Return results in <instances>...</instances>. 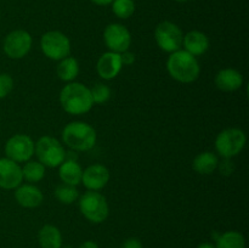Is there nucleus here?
I'll return each mask as SVG.
<instances>
[{"label": "nucleus", "mask_w": 249, "mask_h": 248, "mask_svg": "<svg viewBox=\"0 0 249 248\" xmlns=\"http://www.w3.org/2000/svg\"><path fill=\"white\" fill-rule=\"evenodd\" d=\"M96 139V130L85 122H71L62 130L63 143L77 152L91 150Z\"/></svg>", "instance_id": "obj_3"}, {"label": "nucleus", "mask_w": 249, "mask_h": 248, "mask_svg": "<svg viewBox=\"0 0 249 248\" xmlns=\"http://www.w3.org/2000/svg\"><path fill=\"white\" fill-rule=\"evenodd\" d=\"M174 1H177V2H186V1H189V0H174Z\"/></svg>", "instance_id": "obj_34"}, {"label": "nucleus", "mask_w": 249, "mask_h": 248, "mask_svg": "<svg viewBox=\"0 0 249 248\" xmlns=\"http://www.w3.org/2000/svg\"><path fill=\"white\" fill-rule=\"evenodd\" d=\"M167 71L170 77L177 82L189 84L198 79L201 74V66L195 56L180 49L170 53L168 57Z\"/></svg>", "instance_id": "obj_2"}, {"label": "nucleus", "mask_w": 249, "mask_h": 248, "mask_svg": "<svg viewBox=\"0 0 249 248\" xmlns=\"http://www.w3.org/2000/svg\"><path fill=\"white\" fill-rule=\"evenodd\" d=\"M38 241L41 248H61L62 247V233L55 225L46 224L39 230Z\"/></svg>", "instance_id": "obj_19"}, {"label": "nucleus", "mask_w": 249, "mask_h": 248, "mask_svg": "<svg viewBox=\"0 0 249 248\" xmlns=\"http://www.w3.org/2000/svg\"><path fill=\"white\" fill-rule=\"evenodd\" d=\"M15 198L24 208H36L44 201V195L39 187L33 184H21L15 189Z\"/></svg>", "instance_id": "obj_15"}, {"label": "nucleus", "mask_w": 249, "mask_h": 248, "mask_svg": "<svg viewBox=\"0 0 249 248\" xmlns=\"http://www.w3.org/2000/svg\"><path fill=\"white\" fill-rule=\"evenodd\" d=\"M111 5L113 14L121 19L129 18L135 12V2H134V0H113Z\"/></svg>", "instance_id": "obj_25"}, {"label": "nucleus", "mask_w": 249, "mask_h": 248, "mask_svg": "<svg viewBox=\"0 0 249 248\" xmlns=\"http://www.w3.org/2000/svg\"><path fill=\"white\" fill-rule=\"evenodd\" d=\"M230 159H231V158H225L223 162H219L218 168H219V170H220L221 174H224V175L232 174L235 167H233V163L231 162Z\"/></svg>", "instance_id": "obj_28"}, {"label": "nucleus", "mask_w": 249, "mask_h": 248, "mask_svg": "<svg viewBox=\"0 0 249 248\" xmlns=\"http://www.w3.org/2000/svg\"><path fill=\"white\" fill-rule=\"evenodd\" d=\"M121 248H143L142 247V243L139 238L135 237H130L125 241V242L122 245Z\"/></svg>", "instance_id": "obj_30"}, {"label": "nucleus", "mask_w": 249, "mask_h": 248, "mask_svg": "<svg viewBox=\"0 0 249 248\" xmlns=\"http://www.w3.org/2000/svg\"><path fill=\"white\" fill-rule=\"evenodd\" d=\"M197 248H215V245H213L211 242H203L197 246Z\"/></svg>", "instance_id": "obj_33"}, {"label": "nucleus", "mask_w": 249, "mask_h": 248, "mask_svg": "<svg viewBox=\"0 0 249 248\" xmlns=\"http://www.w3.org/2000/svg\"><path fill=\"white\" fill-rule=\"evenodd\" d=\"M214 82L221 91L232 92L242 87L243 75L235 68H224L216 73Z\"/></svg>", "instance_id": "obj_16"}, {"label": "nucleus", "mask_w": 249, "mask_h": 248, "mask_svg": "<svg viewBox=\"0 0 249 248\" xmlns=\"http://www.w3.org/2000/svg\"><path fill=\"white\" fill-rule=\"evenodd\" d=\"M91 99L94 104L102 105L111 99V89L104 83H96L94 87L90 89Z\"/></svg>", "instance_id": "obj_26"}, {"label": "nucleus", "mask_w": 249, "mask_h": 248, "mask_svg": "<svg viewBox=\"0 0 249 248\" xmlns=\"http://www.w3.org/2000/svg\"><path fill=\"white\" fill-rule=\"evenodd\" d=\"M56 74L62 82H74L75 78L79 74V63L72 56H67L63 60L58 61L56 67Z\"/></svg>", "instance_id": "obj_21"}, {"label": "nucleus", "mask_w": 249, "mask_h": 248, "mask_svg": "<svg viewBox=\"0 0 249 248\" xmlns=\"http://www.w3.org/2000/svg\"><path fill=\"white\" fill-rule=\"evenodd\" d=\"M123 63L121 60V53L107 51L100 56L96 63V71L100 77L105 80L114 79L122 71Z\"/></svg>", "instance_id": "obj_14"}, {"label": "nucleus", "mask_w": 249, "mask_h": 248, "mask_svg": "<svg viewBox=\"0 0 249 248\" xmlns=\"http://www.w3.org/2000/svg\"><path fill=\"white\" fill-rule=\"evenodd\" d=\"M14 89V79L7 73H0V100L5 99Z\"/></svg>", "instance_id": "obj_27"}, {"label": "nucleus", "mask_w": 249, "mask_h": 248, "mask_svg": "<svg viewBox=\"0 0 249 248\" xmlns=\"http://www.w3.org/2000/svg\"><path fill=\"white\" fill-rule=\"evenodd\" d=\"M79 209L84 218L92 224L104 223L109 213L106 197L100 192L89 190L79 197Z\"/></svg>", "instance_id": "obj_4"}, {"label": "nucleus", "mask_w": 249, "mask_h": 248, "mask_svg": "<svg viewBox=\"0 0 249 248\" xmlns=\"http://www.w3.org/2000/svg\"><path fill=\"white\" fill-rule=\"evenodd\" d=\"M58 175L60 179L62 180L63 184L72 185L77 186L82 182L83 168L80 167L77 160L73 159H65L60 165H58Z\"/></svg>", "instance_id": "obj_18"}, {"label": "nucleus", "mask_w": 249, "mask_h": 248, "mask_svg": "<svg viewBox=\"0 0 249 248\" xmlns=\"http://www.w3.org/2000/svg\"><path fill=\"white\" fill-rule=\"evenodd\" d=\"M121 60L123 66H130L135 62V55H134V53H130L129 50H126L121 53Z\"/></svg>", "instance_id": "obj_29"}, {"label": "nucleus", "mask_w": 249, "mask_h": 248, "mask_svg": "<svg viewBox=\"0 0 249 248\" xmlns=\"http://www.w3.org/2000/svg\"><path fill=\"white\" fill-rule=\"evenodd\" d=\"M22 175L28 182H38L45 177V167L39 160L29 159L22 167Z\"/></svg>", "instance_id": "obj_23"}, {"label": "nucleus", "mask_w": 249, "mask_h": 248, "mask_svg": "<svg viewBox=\"0 0 249 248\" xmlns=\"http://www.w3.org/2000/svg\"><path fill=\"white\" fill-rule=\"evenodd\" d=\"M215 248H246L245 236L238 231H226L218 237Z\"/></svg>", "instance_id": "obj_22"}, {"label": "nucleus", "mask_w": 249, "mask_h": 248, "mask_svg": "<svg viewBox=\"0 0 249 248\" xmlns=\"http://www.w3.org/2000/svg\"><path fill=\"white\" fill-rule=\"evenodd\" d=\"M155 39L158 48L165 53H175L182 46L184 33L174 22L162 21L155 29Z\"/></svg>", "instance_id": "obj_8"}, {"label": "nucleus", "mask_w": 249, "mask_h": 248, "mask_svg": "<svg viewBox=\"0 0 249 248\" xmlns=\"http://www.w3.org/2000/svg\"><path fill=\"white\" fill-rule=\"evenodd\" d=\"M34 153L38 160L49 168H56L66 159V150L62 143L53 136H41L36 143Z\"/></svg>", "instance_id": "obj_5"}, {"label": "nucleus", "mask_w": 249, "mask_h": 248, "mask_svg": "<svg viewBox=\"0 0 249 248\" xmlns=\"http://www.w3.org/2000/svg\"><path fill=\"white\" fill-rule=\"evenodd\" d=\"M182 46L185 48V51L196 57V56H201L208 51L209 39L203 32L191 31L184 35Z\"/></svg>", "instance_id": "obj_17"}, {"label": "nucleus", "mask_w": 249, "mask_h": 248, "mask_svg": "<svg viewBox=\"0 0 249 248\" xmlns=\"http://www.w3.org/2000/svg\"><path fill=\"white\" fill-rule=\"evenodd\" d=\"M33 39L32 35L24 29L12 31L5 36L2 43V50L7 57L12 60H19L28 55L32 49Z\"/></svg>", "instance_id": "obj_9"}, {"label": "nucleus", "mask_w": 249, "mask_h": 248, "mask_svg": "<svg viewBox=\"0 0 249 248\" xmlns=\"http://www.w3.org/2000/svg\"><path fill=\"white\" fill-rule=\"evenodd\" d=\"M55 197L63 204H72L73 202L79 198V191L77 186H72L68 184H61L55 189Z\"/></svg>", "instance_id": "obj_24"}, {"label": "nucleus", "mask_w": 249, "mask_h": 248, "mask_svg": "<svg viewBox=\"0 0 249 248\" xmlns=\"http://www.w3.org/2000/svg\"><path fill=\"white\" fill-rule=\"evenodd\" d=\"M109 181V170L102 164L89 165L83 170L82 184L89 191H99Z\"/></svg>", "instance_id": "obj_13"}, {"label": "nucleus", "mask_w": 249, "mask_h": 248, "mask_svg": "<svg viewBox=\"0 0 249 248\" xmlns=\"http://www.w3.org/2000/svg\"><path fill=\"white\" fill-rule=\"evenodd\" d=\"M90 1L99 6H107V5H111L113 0H90Z\"/></svg>", "instance_id": "obj_32"}, {"label": "nucleus", "mask_w": 249, "mask_h": 248, "mask_svg": "<svg viewBox=\"0 0 249 248\" xmlns=\"http://www.w3.org/2000/svg\"><path fill=\"white\" fill-rule=\"evenodd\" d=\"M247 142V136L238 128H228L218 134L215 139V150L221 157L232 158L242 152Z\"/></svg>", "instance_id": "obj_6"}, {"label": "nucleus", "mask_w": 249, "mask_h": 248, "mask_svg": "<svg viewBox=\"0 0 249 248\" xmlns=\"http://www.w3.org/2000/svg\"><path fill=\"white\" fill-rule=\"evenodd\" d=\"M34 151H36V143L31 136L26 134H16L5 143L6 157L16 163L27 162L31 159L34 156Z\"/></svg>", "instance_id": "obj_10"}, {"label": "nucleus", "mask_w": 249, "mask_h": 248, "mask_svg": "<svg viewBox=\"0 0 249 248\" xmlns=\"http://www.w3.org/2000/svg\"><path fill=\"white\" fill-rule=\"evenodd\" d=\"M79 248H99V246H97L96 242H94V241H85V242H83L82 245L79 246Z\"/></svg>", "instance_id": "obj_31"}, {"label": "nucleus", "mask_w": 249, "mask_h": 248, "mask_svg": "<svg viewBox=\"0 0 249 248\" xmlns=\"http://www.w3.org/2000/svg\"><path fill=\"white\" fill-rule=\"evenodd\" d=\"M40 49L53 61H61L71 53V40L60 31H49L41 35Z\"/></svg>", "instance_id": "obj_7"}, {"label": "nucleus", "mask_w": 249, "mask_h": 248, "mask_svg": "<svg viewBox=\"0 0 249 248\" xmlns=\"http://www.w3.org/2000/svg\"><path fill=\"white\" fill-rule=\"evenodd\" d=\"M104 40L109 51L122 53L130 48L131 34L123 24L111 23L105 28Z\"/></svg>", "instance_id": "obj_11"}, {"label": "nucleus", "mask_w": 249, "mask_h": 248, "mask_svg": "<svg viewBox=\"0 0 249 248\" xmlns=\"http://www.w3.org/2000/svg\"><path fill=\"white\" fill-rule=\"evenodd\" d=\"M60 104L65 112L73 116L88 113L94 106L90 89L78 82H71L62 88Z\"/></svg>", "instance_id": "obj_1"}, {"label": "nucleus", "mask_w": 249, "mask_h": 248, "mask_svg": "<svg viewBox=\"0 0 249 248\" xmlns=\"http://www.w3.org/2000/svg\"><path fill=\"white\" fill-rule=\"evenodd\" d=\"M23 181L22 168L18 163L10 158H0V187L4 190H15Z\"/></svg>", "instance_id": "obj_12"}, {"label": "nucleus", "mask_w": 249, "mask_h": 248, "mask_svg": "<svg viewBox=\"0 0 249 248\" xmlns=\"http://www.w3.org/2000/svg\"><path fill=\"white\" fill-rule=\"evenodd\" d=\"M219 164V157L218 155L213 152H202L195 157L192 167L196 173L201 175H209L214 173V170L218 169Z\"/></svg>", "instance_id": "obj_20"}]
</instances>
